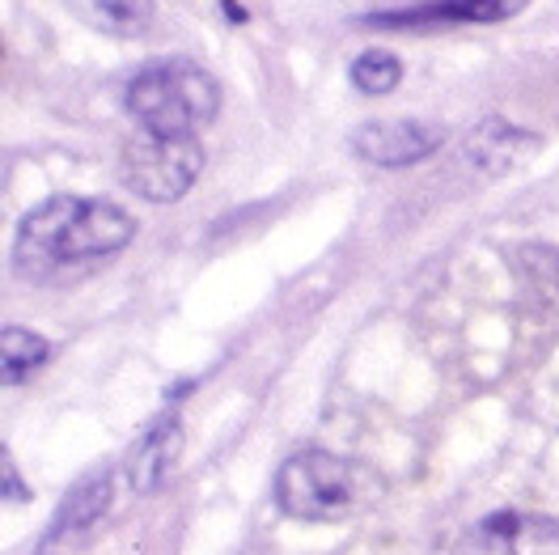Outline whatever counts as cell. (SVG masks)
<instances>
[{
    "label": "cell",
    "mask_w": 559,
    "mask_h": 555,
    "mask_svg": "<svg viewBox=\"0 0 559 555\" xmlns=\"http://www.w3.org/2000/svg\"><path fill=\"white\" fill-rule=\"evenodd\" d=\"M534 153H538V137L513 128V123L500 119V115L484 119V123L466 137V144H462V162L479 174V178H500V174L518 170Z\"/></svg>",
    "instance_id": "7"
},
{
    "label": "cell",
    "mask_w": 559,
    "mask_h": 555,
    "mask_svg": "<svg viewBox=\"0 0 559 555\" xmlns=\"http://www.w3.org/2000/svg\"><path fill=\"white\" fill-rule=\"evenodd\" d=\"M119 170H123L128 191H136L140 200L175 204L195 187V178L204 170V149H200V140L140 132V137L128 140V149L119 157Z\"/></svg>",
    "instance_id": "4"
},
{
    "label": "cell",
    "mask_w": 559,
    "mask_h": 555,
    "mask_svg": "<svg viewBox=\"0 0 559 555\" xmlns=\"http://www.w3.org/2000/svg\"><path fill=\"white\" fill-rule=\"evenodd\" d=\"M132 234H136V221L119 204L56 196L22 221L13 238V268L35 284H47L64 272H81L115 259L132 243Z\"/></svg>",
    "instance_id": "1"
},
{
    "label": "cell",
    "mask_w": 559,
    "mask_h": 555,
    "mask_svg": "<svg viewBox=\"0 0 559 555\" xmlns=\"http://www.w3.org/2000/svg\"><path fill=\"white\" fill-rule=\"evenodd\" d=\"M123 106L140 123V132L195 140L216 119L221 90L209 69L191 60H162V64L140 69L128 81Z\"/></svg>",
    "instance_id": "2"
},
{
    "label": "cell",
    "mask_w": 559,
    "mask_h": 555,
    "mask_svg": "<svg viewBox=\"0 0 559 555\" xmlns=\"http://www.w3.org/2000/svg\"><path fill=\"white\" fill-rule=\"evenodd\" d=\"M352 144L373 166H412L441 144V132L419 119H373L352 137Z\"/></svg>",
    "instance_id": "6"
},
{
    "label": "cell",
    "mask_w": 559,
    "mask_h": 555,
    "mask_svg": "<svg viewBox=\"0 0 559 555\" xmlns=\"http://www.w3.org/2000/svg\"><path fill=\"white\" fill-rule=\"evenodd\" d=\"M106 505H110V475H98V480H90V484L72 487V496L64 500V513H60V534L98 521Z\"/></svg>",
    "instance_id": "12"
},
{
    "label": "cell",
    "mask_w": 559,
    "mask_h": 555,
    "mask_svg": "<svg viewBox=\"0 0 559 555\" xmlns=\"http://www.w3.org/2000/svg\"><path fill=\"white\" fill-rule=\"evenodd\" d=\"M530 0H432L412 13H390V17H369V26H454V22H504L522 13Z\"/></svg>",
    "instance_id": "8"
},
{
    "label": "cell",
    "mask_w": 559,
    "mask_h": 555,
    "mask_svg": "<svg viewBox=\"0 0 559 555\" xmlns=\"http://www.w3.org/2000/svg\"><path fill=\"white\" fill-rule=\"evenodd\" d=\"M399 76H403V64L390 56V51H365L356 64H352V85L360 90V94H390L394 85H399Z\"/></svg>",
    "instance_id": "13"
},
{
    "label": "cell",
    "mask_w": 559,
    "mask_h": 555,
    "mask_svg": "<svg viewBox=\"0 0 559 555\" xmlns=\"http://www.w3.org/2000/svg\"><path fill=\"white\" fill-rule=\"evenodd\" d=\"M225 9H229V17H234V22H246V13H242V4H238V0H225Z\"/></svg>",
    "instance_id": "14"
},
{
    "label": "cell",
    "mask_w": 559,
    "mask_h": 555,
    "mask_svg": "<svg viewBox=\"0 0 559 555\" xmlns=\"http://www.w3.org/2000/svg\"><path fill=\"white\" fill-rule=\"evenodd\" d=\"M450 555H559V521L547 513H491Z\"/></svg>",
    "instance_id": "5"
},
{
    "label": "cell",
    "mask_w": 559,
    "mask_h": 555,
    "mask_svg": "<svg viewBox=\"0 0 559 555\" xmlns=\"http://www.w3.org/2000/svg\"><path fill=\"white\" fill-rule=\"evenodd\" d=\"M178 446H182V428H178L175 416L153 424L144 433V441L132 450V458H128V480H132V487L136 492H157V487L166 484V475H170V467H175L178 458Z\"/></svg>",
    "instance_id": "9"
},
{
    "label": "cell",
    "mask_w": 559,
    "mask_h": 555,
    "mask_svg": "<svg viewBox=\"0 0 559 555\" xmlns=\"http://www.w3.org/2000/svg\"><path fill=\"white\" fill-rule=\"evenodd\" d=\"M76 22L103 35H140L153 17V0H64Z\"/></svg>",
    "instance_id": "10"
},
{
    "label": "cell",
    "mask_w": 559,
    "mask_h": 555,
    "mask_svg": "<svg viewBox=\"0 0 559 555\" xmlns=\"http://www.w3.org/2000/svg\"><path fill=\"white\" fill-rule=\"evenodd\" d=\"M0 347H4L0 361H4V382L9 386H22L35 369H43L47 356H51V344L38 340L35 331H26V327H4Z\"/></svg>",
    "instance_id": "11"
},
{
    "label": "cell",
    "mask_w": 559,
    "mask_h": 555,
    "mask_svg": "<svg viewBox=\"0 0 559 555\" xmlns=\"http://www.w3.org/2000/svg\"><path fill=\"white\" fill-rule=\"evenodd\" d=\"M373 487L365 484V471L326 450L293 453L276 475V500L288 518L297 521H344L365 509Z\"/></svg>",
    "instance_id": "3"
}]
</instances>
